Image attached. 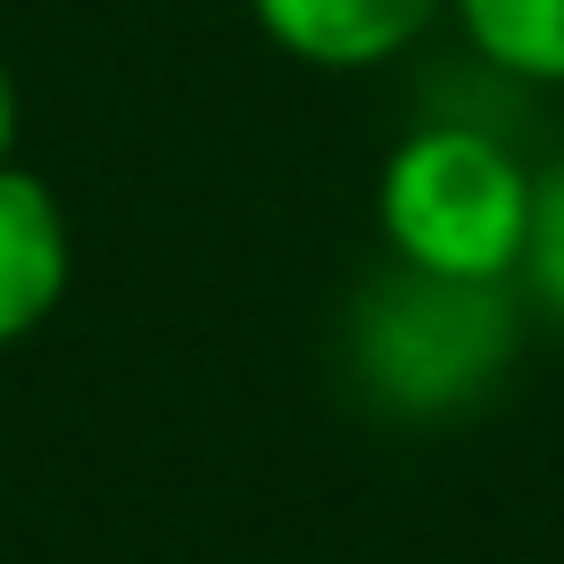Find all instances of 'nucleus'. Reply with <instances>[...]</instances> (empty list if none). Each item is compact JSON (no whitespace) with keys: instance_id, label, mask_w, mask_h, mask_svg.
Here are the masks:
<instances>
[{"instance_id":"obj_7","label":"nucleus","mask_w":564,"mask_h":564,"mask_svg":"<svg viewBox=\"0 0 564 564\" xmlns=\"http://www.w3.org/2000/svg\"><path fill=\"white\" fill-rule=\"evenodd\" d=\"M18 124H25V91H18V75H9V58H0V166L18 159Z\"/></svg>"},{"instance_id":"obj_5","label":"nucleus","mask_w":564,"mask_h":564,"mask_svg":"<svg viewBox=\"0 0 564 564\" xmlns=\"http://www.w3.org/2000/svg\"><path fill=\"white\" fill-rule=\"evenodd\" d=\"M448 25L490 75L564 91V0H448Z\"/></svg>"},{"instance_id":"obj_1","label":"nucleus","mask_w":564,"mask_h":564,"mask_svg":"<svg viewBox=\"0 0 564 564\" xmlns=\"http://www.w3.org/2000/svg\"><path fill=\"white\" fill-rule=\"evenodd\" d=\"M523 291L514 282H441L382 265L349 307V382L390 423H457L490 399L523 357Z\"/></svg>"},{"instance_id":"obj_4","label":"nucleus","mask_w":564,"mask_h":564,"mask_svg":"<svg viewBox=\"0 0 564 564\" xmlns=\"http://www.w3.org/2000/svg\"><path fill=\"white\" fill-rule=\"evenodd\" d=\"M75 282V225L67 199L34 175L25 159L0 166V349L34 340L67 307Z\"/></svg>"},{"instance_id":"obj_6","label":"nucleus","mask_w":564,"mask_h":564,"mask_svg":"<svg viewBox=\"0 0 564 564\" xmlns=\"http://www.w3.org/2000/svg\"><path fill=\"white\" fill-rule=\"evenodd\" d=\"M531 316L564 324V150L531 175V241H523V274H514Z\"/></svg>"},{"instance_id":"obj_2","label":"nucleus","mask_w":564,"mask_h":564,"mask_svg":"<svg viewBox=\"0 0 564 564\" xmlns=\"http://www.w3.org/2000/svg\"><path fill=\"white\" fill-rule=\"evenodd\" d=\"M531 175L540 166L498 124H406L373 175V232H382L390 265H415L441 282H514L531 241Z\"/></svg>"},{"instance_id":"obj_3","label":"nucleus","mask_w":564,"mask_h":564,"mask_svg":"<svg viewBox=\"0 0 564 564\" xmlns=\"http://www.w3.org/2000/svg\"><path fill=\"white\" fill-rule=\"evenodd\" d=\"M241 9L291 67L316 75H373L406 58L432 25H448V0H241Z\"/></svg>"}]
</instances>
